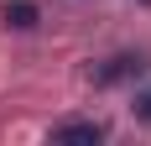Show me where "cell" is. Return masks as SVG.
I'll return each mask as SVG.
<instances>
[{
  "label": "cell",
  "mask_w": 151,
  "mask_h": 146,
  "mask_svg": "<svg viewBox=\"0 0 151 146\" xmlns=\"http://www.w3.org/2000/svg\"><path fill=\"white\" fill-rule=\"evenodd\" d=\"M146 73V52H115L94 68V84H125V78H141Z\"/></svg>",
  "instance_id": "cell-1"
},
{
  "label": "cell",
  "mask_w": 151,
  "mask_h": 146,
  "mask_svg": "<svg viewBox=\"0 0 151 146\" xmlns=\"http://www.w3.org/2000/svg\"><path fill=\"white\" fill-rule=\"evenodd\" d=\"M52 141H104V125H94V120H63V125H52Z\"/></svg>",
  "instance_id": "cell-2"
},
{
  "label": "cell",
  "mask_w": 151,
  "mask_h": 146,
  "mask_svg": "<svg viewBox=\"0 0 151 146\" xmlns=\"http://www.w3.org/2000/svg\"><path fill=\"white\" fill-rule=\"evenodd\" d=\"M5 21H11V26H37V5H31V0H11V5H5Z\"/></svg>",
  "instance_id": "cell-3"
},
{
  "label": "cell",
  "mask_w": 151,
  "mask_h": 146,
  "mask_svg": "<svg viewBox=\"0 0 151 146\" xmlns=\"http://www.w3.org/2000/svg\"><path fill=\"white\" fill-rule=\"evenodd\" d=\"M130 110H136V120H146V125H151V84H141L136 94H130Z\"/></svg>",
  "instance_id": "cell-4"
}]
</instances>
